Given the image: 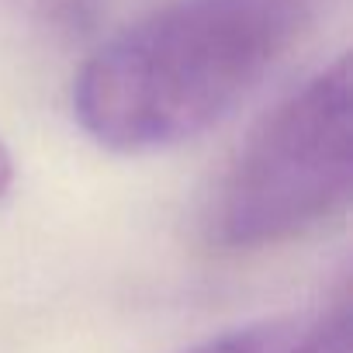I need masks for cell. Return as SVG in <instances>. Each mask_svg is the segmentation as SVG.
I'll return each mask as SVG.
<instances>
[{"label":"cell","instance_id":"obj_1","mask_svg":"<svg viewBox=\"0 0 353 353\" xmlns=\"http://www.w3.org/2000/svg\"><path fill=\"white\" fill-rule=\"evenodd\" d=\"M319 0H166L73 80L80 128L114 152L181 145L232 114L312 25Z\"/></svg>","mask_w":353,"mask_h":353},{"label":"cell","instance_id":"obj_2","mask_svg":"<svg viewBox=\"0 0 353 353\" xmlns=\"http://www.w3.org/2000/svg\"><path fill=\"white\" fill-rule=\"evenodd\" d=\"M353 77L350 56L281 101L232 159L212 205V243L263 250L298 239L350 205Z\"/></svg>","mask_w":353,"mask_h":353},{"label":"cell","instance_id":"obj_3","mask_svg":"<svg viewBox=\"0 0 353 353\" xmlns=\"http://www.w3.org/2000/svg\"><path fill=\"white\" fill-rule=\"evenodd\" d=\"M188 353H353L350 301L315 305L229 329Z\"/></svg>","mask_w":353,"mask_h":353},{"label":"cell","instance_id":"obj_4","mask_svg":"<svg viewBox=\"0 0 353 353\" xmlns=\"http://www.w3.org/2000/svg\"><path fill=\"white\" fill-rule=\"evenodd\" d=\"M11 181H14V156H11V149L4 142H0V198L8 194Z\"/></svg>","mask_w":353,"mask_h":353}]
</instances>
